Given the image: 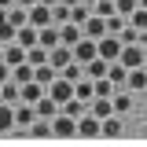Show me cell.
<instances>
[{
  "instance_id": "1",
  "label": "cell",
  "mask_w": 147,
  "mask_h": 147,
  "mask_svg": "<svg viewBox=\"0 0 147 147\" xmlns=\"http://www.w3.org/2000/svg\"><path fill=\"white\" fill-rule=\"evenodd\" d=\"M52 136L55 140H74V136H77V118H70V114L59 110L52 118Z\"/></svg>"
},
{
  "instance_id": "2",
  "label": "cell",
  "mask_w": 147,
  "mask_h": 147,
  "mask_svg": "<svg viewBox=\"0 0 147 147\" xmlns=\"http://www.w3.org/2000/svg\"><path fill=\"white\" fill-rule=\"evenodd\" d=\"M118 63H121L125 70H132V66H144V44H121Z\"/></svg>"
},
{
  "instance_id": "3",
  "label": "cell",
  "mask_w": 147,
  "mask_h": 147,
  "mask_svg": "<svg viewBox=\"0 0 147 147\" xmlns=\"http://www.w3.org/2000/svg\"><path fill=\"white\" fill-rule=\"evenodd\" d=\"M77 136H81V140H96V136H99V118L85 110V114L77 118Z\"/></svg>"
},
{
  "instance_id": "4",
  "label": "cell",
  "mask_w": 147,
  "mask_h": 147,
  "mask_svg": "<svg viewBox=\"0 0 147 147\" xmlns=\"http://www.w3.org/2000/svg\"><path fill=\"white\" fill-rule=\"evenodd\" d=\"M44 92L52 96L55 103H63V99H70V96H74V81H66V77L59 74V77H55V81H52V85H48Z\"/></svg>"
},
{
  "instance_id": "5",
  "label": "cell",
  "mask_w": 147,
  "mask_h": 147,
  "mask_svg": "<svg viewBox=\"0 0 147 147\" xmlns=\"http://www.w3.org/2000/svg\"><path fill=\"white\" fill-rule=\"evenodd\" d=\"M33 118H37L33 103H22V99H18V103H15V129H18V132H26V129L33 125Z\"/></svg>"
},
{
  "instance_id": "6",
  "label": "cell",
  "mask_w": 147,
  "mask_h": 147,
  "mask_svg": "<svg viewBox=\"0 0 147 147\" xmlns=\"http://www.w3.org/2000/svg\"><path fill=\"white\" fill-rule=\"evenodd\" d=\"M26 22L37 26V30L48 26V22H52V7H48V4H33V7H26Z\"/></svg>"
},
{
  "instance_id": "7",
  "label": "cell",
  "mask_w": 147,
  "mask_h": 147,
  "mask_svg": "<svg viewBox=\"0 0 147 147\" xmlns=\"http://www.w3.org/2000/svg\"><path fill=\"white\" fill-rule=\"evenodd\" d=\"M81 33H85V37H92V40H99V37L107 33V18H99L96 11H92V15L81 22Z\"/></svg>"
},
{
  "instance_id": "8",
  "label": "cell",
  "mask_w": 147,
  "mask_h": 147,
  "mask_svg": "<svg viewBox=\"0 0 147 147\" xmlns=\"http://www.w3.org/2000/svg\"><path fill=\"white\" fill-rule=\"evenodd\" d=\"M81 37H85V33H81V26H77V22H59V44L74 48Z\"/></svg>"
},
{
  "instance_id": "9",
  "label": "cell",
  "mask_w": 147,
  "mask_h": 147,
  "mask_svg": "<svg viewBox=\"0 0 147 147\" xmlns=\"http://www.w3.org/2000/svg\"><path fill=\"white\" fill-rule=\"evenodd\" d=\"M70 52H74V59H77V63H88V59H96V55H99V52H96V40H92V37H81V40L74 44Z\"/></svg>"
},
{
  "instance_id": "10",
  "label": "cell",
  "mask_w": 147,
  "mask_h": 147,
  "mask_svg": "<svg viewBox=\"0 0 147 147\" xmlns=\"http://www.w3.org/2000/svg\"><path fill=\"white\" fill-rule=\"evenodd\" d=\"M125 85H129V92H144L147 88V66H132V70H125Z\"/></svg>"
},
{
  "instance_id": "11",
  "label": "cell",
  "mask_w": 147,
  "mask_h": 147,
  "mask_svg": "<svg viewBox=\"0 0 147 147\" xmlns=\"http://www.w3.org/2000/svg\"><path fill=\"white\" fill-rule=\"evenodd\" d=\"M0 99H4V103H11V107H15L18 99H22V85H18L15 77H7V81H0Z\"/></svg>"
},
{
  "instance_id": "12",
  "label": "cell",
  "mask_w": 147,
  "mask_h": 147,
  "mask_svg": "<svg viewBox=\"0 0 147 147\" xmlns=\"http://www.w3.org/2000/svg\"><path fill=\"white\" fill-rule=\"evenodd\" d=\"M0 59H4L7 66H18V63H26V48L15 44V40H7V44H4V52H0Z\"/></svg>"
},
{
  "instance_id": "13",
  "label": "cell",
  "mask_w": 147,
  "mask_h": 147,
  "mask_svg": "<svg viewBox=\"0 0 147 147\" xmlns=\"http://www.w3.org/2000/svg\"><path fill=\"white\" fill-rule=\"evenodd\" d=\"M70 59H74V52L66 48V44H55V48H48V63H52L55 70H63V66H66Z\"/></svg>"
},
{
  "instance_id": "14",
  "label": "cell",
  "mask_w": 147,
  "mask_h": 147,
  "mask_svg": "<svg viewBox=\"0 0 147 147\" xmlns=\"http://www.w3.org/2000/svg\"><path fill=\"white\" fill-rule=\"evenodd\" d=\"M99 136H107V140H118V136H121V121H118L114 114L99 118Z\"/></svg>"
},
{
  "instance_id": "15",
  "label": "cell",
  "mask_w": 147,
  "mask_h": 147,
  "mask_svg": "<svg viewBox=\"0 0 147 147\" xmlns=\"http://www.w3.org/2000/svg\"><path fill=\"white\" fill-rule=\"evenodd\" d=\"M33 110H37V118H55V114H59V103H55L52 96L44 92V96H40V99L33 103Z\"/></svg>"
},
{
  "instance_id": "16",
  "label": "cell",
  "mask_w": 147,
  "mask_h": 147,
  "mask_svg": "<svg viewBox=\"0 0 147 147\" xmlns=\"http://www.w3.org/2000/svg\"><path fill=\"white\" fill-rule=\"evenodd\" d=\"M59 110H63V114H70V118H81V114L88 110V103H85V99H77V96H70V99H63V103H59Z\"/></svg>"
},
{
  "instance_id": "17",
  "label": "cell",
  "mask_w": 147,
  "mask_h": 147,
  "mask_svg": "<svg viewBox=\"0 0 147 147\" xmlns=\"http://www.w3.org/2000/svg\"><path fill=\"white\" fill-rule=\"evenodd\" d=\"M55 77H59V70H55L52 63H40V66H33V81H40V85H44V88H48V85H52Z\"/></svg>"
},
{
  "instance_id": "18",
  "label": "cell",
  "mask_w": 147,
  "mask_h": 147,
  "mask_svg": "<svg viewBox=\"0 0 147 147\" xmlns=\"http://www.w3.org/2000/svg\"><path fill=\"white\" fill-rule=\"evenodd\" d=\"M85 77H92V81H96V77H107V59H103V55L88 59V63H85Z\"/></svg>"
},
{
  "instance_id": "19",
  "label": "cell",
  "mask_w": 147,
  "mask_h": 147,
  "mask_svg": "<svg viewBox=\"0 0 147 147\" xmlns=\"http://www.w3.org/2000/svg\"><path fill=\"white\" fill-rule=\"evenodd\" d=\"M30 136H37V140H48L52 136V118H33V125L26 129Z\"/></svg>"
},
{
  "instance_id": "20",
  "label": "cell",
  "mask_w": 147,
  "mask_h": 147,
  "mask_svg": "<svg viewBox=\"0 0 147 147\" xmlns=\"http://www.w3.org/2000/svg\"><path fill=\"white\" fill-rule=\"evenodd\" d=\"M44 96V85L40 81H22V103H37Z\"/></svg>"
},
{
  "instance_id": "21",
  "label": "cell",
  "mask_w": 147,
  "mask_h": 147,
  "mask_svg": "<svg viewBox=\"0 0 147 147\" xmlns=\"http://www.w3.org/2000/svg\"><path fill=\"white\" fill-rule=\"evenodd\" d=\"M15 129V107L0 99V132H11Z\"/></svg>"
},
{
  "instance_id": "22",
  "label": "cell",
  "mask_w": 147,
  "mask_h": 147,
  "mask_svg": "<svg viewBox=\"0 0 147 147\" xmlns=\"http://www.w3.org/2000/svg\"><path fill=\"white\" fill-rule=\"evenodd\" d=\"M74 96L88 103L92 96H96V92H92V77H77V81H74Z\"/></svg>"
},
{
  "instance_id": "23",
  "label": "cell",
  "mask_w": 147,
  "mask_h": 147,
  "mask_svg": "<svg viewBox=\"0 0 147 147\" xmlns=\"http://www.w3.org/2000/svg\"><path fill=\"white\" fill-rule=\"evenodd\" d=\"M26 63H30V66H40V63H48V48H40V44H30V48H26Z\"/></svg>"
},
{
  "instance_id": "24",
  "label": "cell",
  "mask_w": 147,
  "mask_h": 147,
  "mask_svg": "<svg viewBox=\"0 0 147 147\" xmlns=\"http://www.w3.org/2000/svg\"><path fill=\"white\" fill-rule=\"evenodd\" d=\"M107 77L114 81V85H125V66L114 59V63H107Z\"/></svg>"
},
{
  "instance_id": "25",
  "label": "cell",
  "mask_w": 147,
  "mask_h": 147,
  "mask_svg": "<svg viewBox=\"0 0 147 147\" xmlns=\"http://www.w3.org/2000/svg\"><path fill=\"white\" fill-rule=\"evenodd\" d=\"M11 77H15L18 85H22V81H33V66H30V63H18V66H11Z\"/></svg>"
},
{
  "instance_id": "26",
  "label": "cell",
  "mask_w": 147,
  "mask_h": 147,
  "mask_svg": "<svg viewBox=\"0 0 147 147\" xmlns=\"http://www.w3.org/2000/svg\"><path fill=\"white\" fill-rule=\"evenodd\" d=\"M88 15H92V7H88V4H81V0H77V4L70 7V22H77V26H81V22H85Z\"/></svg>"
},
{
  "instance_id": "27",
  "label": "cell",
  "mask_w": 147,
  "mask_h": 147,
  "mask_svg": "<svg viewBox=\"0 0 147 147\" xmlns=\"http://www.w3.org/2000/svg\"><path fill=\"white\" fill-rule=\"evenodd\" d=\"M92 92H96V96H114V81H110V77H96V81H92Z\"/></svg>"
},
{
  "instance_id": "28",
  "label": "cell",
  "mask_w": 147,
  "mask_h": 147,
  "mask_svg": "<svg viewBox=\"0 0 147 147\" xmlns=\"http://www.w3.org/2000/svg\"><path fill=\"white\" fill-rule=\"evenodd\" d=\"M118 37H121V44H136V40H140V30H136L132 22H125V26L118 30Z\"/></svg>"
},
{
  "instance_id": "29",
  "label": "cell",
  "mask_w": 147,
  "mask_h": 147,
  "mask_svg": "<svg viewBox=\"0 0 147 147\" xmlns=\"http://www.w3.org/2000/svg\"><path fill=\"white\" fill-rule=\"evenodd\" d=\"M52 22L59 26V22H70V7L59 0V4H52Z\"/></svg>"
},
{
  "instance_id": "30",
  "label": "cell",
  "mask_w": 147,
  "mask_h": 147,
  "mask_svg": "<svg viewBox=\"0 0 147 147\" xmlns=\"http://www.w3.org/2000/svg\"><path fill=\"white\" fill-rule=\"evenodd\" d=\"M110 103H114V114H121V110H132V96H129V92L110 96Z\"/></svg>"
},
{
  "instance_id": "31",
  "label": "cell",
  "mask_w": 147,
  "mask_h": 147,
  "mask_svg": "<svg viewBox=\"0 0 147 147\" xmlns=\"http://www.w3.org/2000/svg\"><path fill=\"white\" fill-rule=\"evenodd\" d=\"M7 22H11V26H22V22H26V7L11 4V7H7Z\"/></svg>"
},
{
  "instance_id": "32",
  "label": "cell",
  "mask_w": 147,
  "mask_h": 147,
  "mask_svg": "<svg viewBox=\"0 0 147 147\" xmlns=\"http://www.w3.org/2000/svg\"><path fill=\"white\" fill-rule=\"evenodd\" d=\"M125 22H132L136 30H147V7H136V11H132V15L125 18Z\"/></svg>"
},
{
  "instance_id": "33",
  "label": "cell",
  "mask_w": 147,
  "mask_h": 147,
  "mask_svg": "<svg viewBox=\"0 0 147 147\" xmlns=\"http://www.w3.org/2000/svg\"><path fill=\"white\" fill-rule=\"evenodd\" d=\"M114 11H118L121 18H129L132 11H136V0H114Z\"/></svg>"
},
{
  "instance_id": "34",
  "label": "cell",
  "mask_w": 147,
  "mask_h": 147,
  "mask_svg": "<svg viewBox=\"0 0 147 147\" xmlns=\"http://www.w3.org/2000/svg\"><path fill=\"white\" fill-rule=\"evenodd\" d=\"M0 40H4V44H7V40H15V26H11L7 18L0 22Z\"/></svg>"
},
{
  "instance_id": "35",
  "label": "cell",
  "mask_w": 147,
  "mask_h": 147,
  "mask_svg": "<svg viewBox=\"0 0 147 147\" xmlns=\"http://www.w3.org/2000/svg\"><path fill=\"white\" fill-rule=\"evenodd\" d=\"M121 26H125V18H121V15H107V33H118Z\"/></svg>"
},
{
  "instance_id": "36",
  "label": "cell",
  "mask_w": 147,
  "mask_h": 147,
  "mask_svg": "<svg viewBox=\"0 0 147 147\" xmlns=\"http://www.w3.org/2000/svg\"><path fill=\"white\" fill-rule=\"evenodd\" d=\"M7 77H11V66H7V63L0 59V81H7Z\"/></svg>"
},
{
  "instance_id": "37",
  "label": "cell",
  "mask_w": 147,
  "mask_h": 147,
  "mask_svg": "<svg viewBox=\"0 0 147 147\" xmlns=\"http://www.w3.org/2000/svg\"><path fill=\"white\" fill-rule=\"evenodd\" d=\"M15 4H18V7H33L37 0H15Z\"/></svg>"
},
{
  "instance_id": "38",
  "label": "cell",
  "mask_w": 147,
  "mask_h": 147,
  "mask_svg": "<svg viewBox=\"0 0 147 147\" xmlns=\"http://www.w3.org/2000/svg\"><path fill=\"white\" fill-rule=\"evenodd\" d=\"M11 4H15V0H0V7H11Z\"/></svg>"
},
{
  "instance_id": "39",
  "label": "cell",
  "mask_w": 147,
  "mask_h": 147,
  "mask_svg": "<svg viewBox=\"0 0 147 147\" xmlns=\"http://www.w3.org/2000/svg\"><path fill=\"white\" fill-rule=\"evenodd\" d=\"M81 4H88V7H92V4H96V0H81Z\"/></svg>"
},
{
  "instance_id": "40",
  "label": "cell",
  "mask_w": 147,
  "mask_h": 147,
  "mask_svg": "<svg viewBox=\"0 0 147 147\" xmlns=\"http://www.w3.org/2000/svg\"><path fill=\"white\" fill-rule=\"evenodd\" d=\"M0 52H4V40H0Z\"/></svg>"
}]
</instances>
